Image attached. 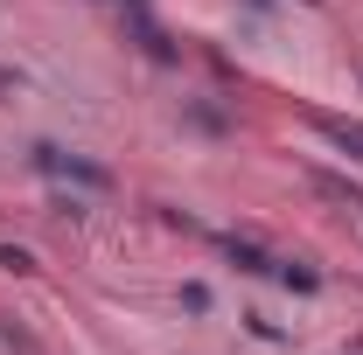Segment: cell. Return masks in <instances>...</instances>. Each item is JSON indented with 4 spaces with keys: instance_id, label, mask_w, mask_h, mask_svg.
<instances>
[{
    "instance_id": "3",
    "label": "cell",
    "mask_w": 363,
    "mask_h": 355,
    "mask_svg": "<svg viewBox=\"0 0 363 355\" xmlns=\"http://www.w3.org/2000/svg\"><path fill=\"white\" fill-rule=\"evenodd\" d=\"M224 251H230V258H238V272H279V265H272V258H266V251H252V244H238V237H230Z\"/></svg>"
},
{
    "instance_id": "2",
    "label": "cell",
    "mask_w": 363,
    "mask_h": 355,
    "mask_svg": "<svg viewBox=\"0 0 363 355\" xmlns=\"http://www.w3.org/2000/svg\"><path fill=\"white\" fill-rule=\"evenodd\" d=\"M308 181H315L321 195H335V202H350V209H357V202H363V188H357V181H342V175H328V168H308Z\"/></svg>"
},
{
    "instance_id": "1",
    "label": "cell",
    "mask_w": 363,
    "mask_h": 355,
    "mask_svg": "<svg viewBox=\"0 0 363 355\" xmlns=\"http://www.w3.org/2000/svg\"><path fill=\"white\" fill-rule=\"evenodd\" d=\"M35 161H43L49 175H70V181H84V188H105V168H91V161H70V153H56V146H35Z\"/></svg>"
},
{
    "instance_id": "4",
    "label": "cell",
    "mask_w": 363,
    "mask_h": 355,
    "mask_svg": "<svg viewBox=\"0 0 363 355\" xmlns=\"http://www.w3.org/2000/svg\"><path fill=\"white\" fill-rule=\"evenodd\" d=\"M321 133H328V139H342V146H357V153H363V126H350V119H321Z\"/></svg>"
}]
</instances>
